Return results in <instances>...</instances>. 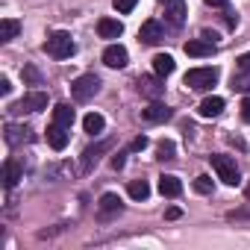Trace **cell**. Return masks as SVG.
<instances>
[{
  "mask_svg": "<svg viewBox=\"0 0 250 250\" xmlns=\"http://www.w3.org/2000/svg\"><path fill=\"white\" fill-rule=\"evenodd\" d=\"M97 91H100V80H97L94 74H83V77H77V80L71 83V94H74V100H77V103L91 100Z\"/></svg>",
  "mask_w": 250,
  "mask_h": 250,
  "instance_id": "cell-4",
  "label": "cell"
},
{
  "mask_svg": "<svg viewBox=\"0 0 250 250\" xmlns=\"http://www.w3.org/2000/svg\"><path fill=\"white\" fill-rule=\"evenodd\" d=\"M159 191H162V197H180L183 194V183L174 174H162L159 177Z\"/></svg>",
  "mask_w": 250,
  "mask_h": 250,
  "instance_id": "cell-17",
  "label": "cell"
},
{
  "mask_svg": "<svg viewBox=\"0 0 250 250\" xmlns=\"http://www.w3.org/2000/svg\"><path fill=\"white\" fill-rule=\"evenodd\" d=\"M127 153H130V150H121V153H115V156H112V168H115V171H121V168H124V162H127L124 156H127Z\"/></svg>",
  "mask_w": 250,
  "mask_h": 250,
  "instance_id": "cell-30",
  "label": "cell"
},
{
  "mask_svg": "<svg viewBox=\"0 0 250 250\" xmlns=\"http://www.w3.org/2000/svg\"><path fill=\"white\" fill-rule=\"evenodd\" d=\"M68 139H71V127H62V124H50L47 127V145L53 150H65Z\"/></svg>",
  "mask_w": 250,
  "mask_h": 250,
  "instance_id": "cell-7",
  "label": "cell"
},
{
  "mask_svg": "<svg viewBox=\"0 0 250 250\" xmlns=\"http://www.w3.org/2000/svg\"><path fill=\"white\" fill-rule=\"evenodd\" d=\"M136 3H139V0H112V6H115L121 15H130V12L136 9Z\"/></svg>",
  "mask_w": 250,
  "mask_h": 250,
  "instance_id": "cell-27",
  "label": "cell"
},
{
  "mask_svg": "<svg viewBox=\"0 0 250 250\" xmlns=\"http://www.w3.org/2000/svg\"><path fill=\"white\" fill-rule=\"evenodd\" d=\"M103 127H106V118H103V115H97V112H88V115L83 118V130H85V133H91V136H100V133H103Z\"/></svg>",
  "mask_w": 250,
  "mask_h": 250,
  "instance_id": "cell-19",
  "label": "cell"
},
{
  "mask_svg": "<svg viewBox=\"0 0 250 250\" xmlns=\"http://www.w3.org/2000/svg\"><path fill=\"white\" fill-rule=\"evenodd\" d=\"M30 133H33V130H30V127H24V124H6V145L18 147V145H24V142H30V139H33Z\"/></svg>",
  "mask_w": 250,
  "mask_h": 250,
  "instance_id": "cell-11",
  "label": "cell"
},
{
  "mask_svg": "<svg viewBox=\"0 0 250 250\" xmlns=\"http://www.w3.org/2000/svg\"><path fill=\"white\" fill-rule=\"evenodd\" d=\"M9 91H12V83H9L6 77H0V94H3V97H6Z\"/></svg>",
  "mask_w": 250,
  "mask_h": 250,
  "instance_id": "cell-32",
  "label": "cell"
},
{
  "mask_svg": "<svg viewBox=\"0 0 250 250\" xmlns=\"http://www.w3.org/2000/svg\"><path fill=\"white\" fill-rule=\"evenodd\" d=\"M203 3H206V6H227L229 0H203Z\"/></svg>",
  "mask_w": 250,
  "mask_h": 250,
  "instance_id": "cell-34",
  "label": "cell"
},
{
  "mask_svg": "<svg viewBox=\"0 0 250 250\" xmlns=\"http://www.w3.org/2000/svg\"><path fill=\"white\" fill-rule=\"evenodd\" d=\"M209 162H212V168H215V174H218V180H221L224 186H235V183H238V165H235L232 156L215 153V156H209Z\"/></svg>",
  "mask_w": 250,
  "mask_h": 250,
  "instance_id": "cell-2",
  "label": "cell"
},
{
  "mask_svg": "<svg viewBox=\"0 0 250 250\" xmlns=\"http://www.w3.org/2000/svg\"><path fill=\"white\" fill-rule=\"evenodd\" d=\"M171 109L165 106V103H150L147 109H142V118L147 121V124H162V121H171Z\"/></svg>",
  "mask_w": 250,
  "mask_h": 250,
  "instance_id": "cell-13",
  "label": "cell"
},
{
  "mask_svg": "<svg viewBox=\"0 0 250 250\" xmlns=\"http://www.w3.org/2000/svg\"><path fill=\"white\" fill-rule=\"evenodd\" d=\"M244 194H247V200H250V183H247V188H244Z\"/></svg>",
  "mask_w": 250,
  "mask_h": 250,
  "instance_id": "cell-36",
  "label": "cell"
},
{
  "mask_svg": "<svg viewBox=\"0 0 250 250\" xmlns=\"http://www.w3.org/2000/svg\"><path fill=\"white\" fill-rule=\"evenodd\" d=\"M197 112H200V118H218V115L224 112V97H218V94H212V97H206V100H200V106H197Z\"/></svg>",
  "mask_w": 250,
  "mask_h": 250,
  "instance_id": "cell-16",
  "label": "cell"
},
{
  "mask_svg": "<svg viewBox=\"0 0 250 250\" xmlns=\"http://www.w3.org/2000/svg\"><path fill=\"white\" fill-rule=\"evenodd\" d=\"M18 33H21V24H18V21H12V18H3V21H0V42H12Z\"/></svg>",
  "mask_w": 250,
  "mask_h": 250,
  "instance_id": "cell-22",
  "label": "cell"
},
{
  "mask_svg": "<svg viewBox=\"0 0 250 250\" xmlns=\"http://www.w3.org/2000/svg\"><path fill=\"white\" fill-rule=\"evenodd\" d=\"M127 191H130L133 200H147V197H150V186H147V180H133V183L127 186Z\"/></svg>",
  "mask_w": 250,
  "mask_h": 250,
  "instance_id": "cell-23",
  "label": "cell"
},
{
  "mask_svg": "<svg viewBox=\"0 0 250 250\" xmlns=\"http://www.w3.org/2000/svg\"><path fill=\"white\" fill-rule=\"evenodd\" d=\"M18 180H21V168H18V162H12V159H9V162L3 165V186H6V188H12Z\"/></svg>",
  "mask_w": 250,
  "mask_h": 250,
  "instance_id": "cell-24",
  "label": "cell"
},
{
  "mask_svg": "<svg viewBox=\"0 0 250 250\" xmlns=\"http://www.w3.org/2000/svg\"><path fill=\"white\" fill-rule=\"evenodd\" d=\"M162 39H165V30H162L159 21H145L142 24V30H139V42L142 44H159Z\"/></svg>",
  "mask_w": 250,
  "mask_h": 250,
  "instance_id": "cell-9",
  "label": "cell"
},
{
  "mask_svg": "<svg viewBox=\"0 0 250 250\" xmlns=\"http://www.w3.org/2000/svg\"><path fill=\"white\" fill-rule=\"evenodd\" d=\"M145 147H147V139H145V136H139V139L130 145V150H145Z\"/></svg>",
  "mask_w": 250,
  "mask_h": 250,
  "instance_id": "cell-33",
  "label": "cell"
},
{
  "mask_svg": "<svg viewBox=\"0 0 250 250\" xmlns=\"http://www.w3.org/2000/svg\"><path fill=\"white\" fill-rule=\"evenodd\" d=\"M186 53L194 56V59H200V56H212V53H215V42H209L206 36H203V39H191V42H186Z\"/></svg>",
  "mask_w": 250,
  "mask_h": 250,
  "instance_id": "cell-12",
  "label": "cell"
},
{
  "mask_svg": "<svg viewBox=\"0 0 250 250\" xmlns=\"http://www.w3.org/2000/svg\"><path fill=\"white\" fill-rule=\"evenodd\" d=\"M218 83V68H191L186 74V85L194 91H209Z\"/></svg>",
  "mask_w": 250,
  "mask_h": 250,
  "instance_id": "cell-3",
  "label": "cell"
},
{
  "mask_svg": "<svg viewBox=\"0 0 250 250\" xmlns=\"http://www.w3.org/2000/svg\"><path fill=\"white\" fill-rule=\"evenodd\" d=\"M159 3H171V0H159Z\"/></svg>",
  "mask_w": 250,
  "mask_h": 250,
  "instance_id": "cell-37",
  "label": "cell"
},
{
  "mask_svg": "<svg viewBox=\"0 0 250 250\" xmlns=\"http://www.w3.org/2000/svg\"><path fill=\"white\" fill-rule=\"evenodd\" d=\"M24 80H27L30 85H39V83H42V74H39L33 65H27V68H24Z\"/></svg>",
  "mask_w": 250,
  "mask_h": 250,
  "instance_id": "cell-28",
  "label": "cell"
},
{
  "mask_svg": "<svg viewBox=\"0 0 250 250\" xmlns=\"http://www.w3.org/2000/svg\"><path fill=\"white\" fill-rule=\"evenodd\" d=\"M238 68H250V53H244V56L238 59Z\"/></svg>",
  "mask_w": 250,
  "mask_h": 250,
  "instance_id": "cell-35",
  "label": "cell"
},
{
  "mask_svg": "<svg viewBox=\"0 0 250 250\" xmlns=\"http://www.w3.org/2000/svg\"><path fill=\"white\" fill-rule=\"evenodd\" d=\"M174 56L171 53H159V56H153V71L159 74V77H168V74H174Z\"/></svg>",
  "mask_w": 250,
  "mask_h": 250,
  "instance_id": "cell-20",
  "label": "cell"
},
{
  "mask_svg": "<svg viewBox=\"0 0 250 250\" xmlns=\"http://www.w3.org/2000/svg\"><path fill=\"white\" fill-rule=\"evenodd\" d=\"M174 150H177L174 142H159V147H156V159H162V162H165V159H174Z\"/></svg>",
  "mask_w": 250,
  "mask_h": 250,
  "instance_id": "cell-26",
  "label": "cell"
},
{
  "mask_svg": "<svg viewBox=\"0 0 250 250\" xmlns=\"http://www.w3.org/2000/svg\"><path fill=\"white\" fill-rule=\"evenodd\" d=\"M53 124H62V127H71V124H74V109H71L68 103H59V106L53 109Z\"/></svg>",
  "mask_w": 250,
  "mask_h": 250,
  "instance_id": "cell-21",
  "label": "cell"
},
{
  "mask_svg": "<svg viewBox=\"0 0 250 250\" xmlns=\"http://www.w3.org/2000/svg\"><path fill=\"white\" fill-rule=\"evenodd\" d=\"M109 147H112V142H109V139H106V142H100V145H94V147H85V153H83V171L88 174V171L100 162V156H103Z\"/></svg>",
  "mask_w": 250,
  "mask_h": 250,
  "instance_id": "cell-10",
  "label": "cell"
},
{
  "mask_svg": "<svg viewBox=\"0 0 250 250\" xmlns=\"http://www.w3.org/2000/svg\"><path fill=\"white\" fill-rule=\"evenodd\" d=\"M44 50H47V56H53V59H71V56H74V50H77V44H74L71 33L56 30V33H50V36H47Z\"/></svg>",
  "mask_w": 250,
  "mask_h": 250,
  "instance_id": "cell-1",
  "label": "cell"
},
{
  "mask_svg": "<svg viewBox=\"0 0 250 250\" xmlns=\"http://www.w3.org/2000/svg\"><path fill=\"white\" fill-rule=\"evenodd\" d=\"M241 121H244V124H250V97H244V100H241Z\"/></svg>",
  "mask_w": 250,
  "mask_h": 250,
  "instance_id": "cell-31",
  "label": "cell"
},
{
  "mask_svg": "<svg viewBox=\"0 0 250 250\" xmlns=\"http://www.w3.org/2000/svg\"><path fill=\"white\" fill-rule=\"evenodd\" d=\"M194 191L209 194V191H212V180H209V177H197V180H194Z\"/></svg>",
  "mask_w": 250,
  "mask_h": 250,
  "instance_id": "cell-29",
  "label": "cell"
},
{
  "mask_svg": "<svg viewBox=\"0 0 250 250\" xmlns=\"http://www.w3.org/2000/svg\"><path fill=\"white\" fill-rule=\"evenodd\" d=\"M127 59H130V53H127V47H121V44H109L103 50V65L106 68H124Z\"/></svg>",
  "mask_w": 250,
  "mask_h": 250,
  "instance_id": "cell-8",
  "label": "cell"
},
{
  "mask_svg": "<svg viewBox=\"0 0 250 250\" xmlns=\"http://www.w3.org/2000/svg\"><path fill=\"white\" fill-rule=\"evenodd\" d=\"M232 88L250 91V68H238V71L232 74Z\"/></svg>",
  "mask_w": 250,
  "mask_h": 250,
  "instance_id": "cell-25",
  "label": "cell"
},
{
  "mask_svg": "<svg viewBox=\"0 0 250 250\" xmlns=\"http://www.w3.org/2000/svg\"><path fill=\"white\" fill-rule=\"evenodd\" d=\"M165 18H168L171 27H183V21H186V3L183 0H171L168 9H165Z\"/></svg>",
  "mask_w": 250,
  "mask_h": 250,
  "instance_id": "cell-18",
  "label": "cell"
},
{
  "mask_svg": "<svg viewBox=\"0 0 250 250\" xmlns=\"http://www.w3.org/2000/svg\"><path fill=\"white\" fill-rule=\"evenodd\" d=\"M121 209H124L121 197H118L115 191H106V194L100 197V203H97V218H100V221H112L115 215H121Z\"/></svg>",
  "mask_w": 250,
  "mask_h": 250,
  "instance_id": "cell-5",
  "label": "cell"
},
{
  "mask_svg": "<svg viewBox=\"0 0 250 250\" xmlns=\"http://www.w3.org/2000/svg\"><path fill=\"white\" fill-rule=\"evenodd\" d=\"M12 109L15 112H42V109H47V94L44 91H27Z\"/></svg>",
  "mask_w": 250,
  "mask_h": 250,
  "instance_id": "cell-6",
  "label": "cell"
},
{
  "mask_svg": "<svg viewBox=\"0 0 250 250\" xmlns=\"http://www.w3.org/2000/svg\"><path fill=\"white\" fill-rule=\"evenodd\" d=\"M124 33V24L118 18H100L97 21V36L100 39H118Z\"/></svg>",
  "mask_w": 250,
  "mask_h": 250,
  "instance_id": "cell-14",
  "label": "cell"
},
{
  "mask_svg": "<svg viewBox=\"0 0 250 250\" xmlns=\"http://www.w3.org/2000/svg\"><path fill=\"white\" fill-rule=\"evenodd\" d=\"M139 91L145 94V97H150V100H156L162 91H165V85H162V80H159V74L156 77H142L139 80Z\"/></svg>",
  "mask_w": 250,
  "mask_h": 250,
  "instance_id": "cell-15",
  "label": "cell"
}]
</instances>
